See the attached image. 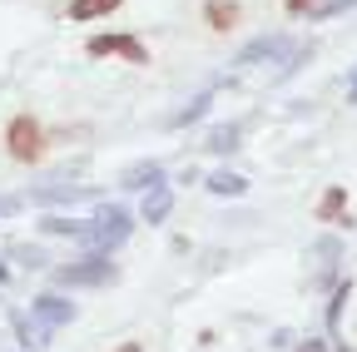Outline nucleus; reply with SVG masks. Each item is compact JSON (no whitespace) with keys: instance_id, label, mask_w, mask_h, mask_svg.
Here are the masks:
<instances>
[{"instance_id":"nucleus-21","label":"nucleus","mask_w":357,"mask_h":352,"mask_svg":"<svg viewBox=\"0 0 357 352\" xmlns=\"http://www.w3.org/2000/svg\"><path fill=\"white\" fill-rule=\"evenodd\" d=\"M298 352H328V342H323V337H303V347H298Z\"/></svg>"},{"instance_id":"nucleus-1","label":"nucleus","mask_w":357,"mask_h":352,"mask_svg":"<svg viewBox=\"0 0 357 352\" xmlns=\"http://www.w3.org/2000/svg\"><path fill=\"white\" fill-rule=\"evenodd\" d=\"M45 149H50V139H45V124L35 114H10L6 124V154L15 164H40Z\"/></svg>"},{"instance_id":"nucleus-16","label":"nucleus","mask_w":357,"mask_h":352,"mask_svg":"<svg viewBox=\"0 0 357 352\" xmlns=\"http://www.w3.org/2000/svg\"><path fill=\"white\" fill-rule=\"evenodd\" d=\"M208 149L213 154H234L238 149V129L229 124V129H213V135H208Z\"/></svg>"},{"instance_id":"nucleus-19","label":"nucleus","mask_w":357,"mask_h":352,"mask_svg":"<svg viewBox=\"0 0 357 352\" xmlns=\"http://www.w3.org/2000/svg\"><path fill=\"white\" fill-rule=\"evenodd\" d=\"M40 229L45 234H75V238L84 234V224H75V218H40Z\"/></svg>"},{"instance_id":"nucleus-13","label":"nucleus","mask_w":357,"mask_h":352,"mask_svg":"<svg viewBox=\"0 0 357 352\" xmlns=\"http://www.w3.org/2000/svg\"><path fill=\"white\" fill-rule=\"evenodd\" d=\"M204 184H208V194H218V199L248 194V179H243V174H213V179H204Z\"/></svg>"},{"instance_id":"nucleus-22","label":"nucleus","mask_w":357,"mask_h":352,"mask_svg":"<svg viewBox=\"0 0 357 352\" xmlns=\"http://www.w3.org/2000/svg\"><path fill=\"white\" fill-rule=\"evenodd\" d=\"M114 352H144V342H139V337H134V342H119Z\"/></svg>"},{"instance_id":"nucleus-20","label":"nucleus","mask_w":357,"mask_h":352,"mask_svg":"<svg viewBox=\"0 0 357 352\" xmlns=\"http://www.w3.org/2000/svg\"><path fill=\"white\" fill-rule=\"evenodd\" d=\"M307 6H312V0H283V10H288V15H307Z\"/></svg>"},{"instance_id":"nucleus-5","label":"nucleus","mask_w":357,"mask_h":352,"mask_svg":"<svg viewBox=\"0 0 357 352\" xmlns=\"http://www.w3.org/2000/svg\"><path fill=\"white\" fill-rule=\"evenodd\" d=\"M204 25L213 30V35H229V30H238V20H243V6L238 0H204Z\"/></svg>"},{"instance_id":"nucleus-4","label":"nucleus","mask_w":357,"mask_h":352,"mask_svg":"<svg viewBox=\"0 0 357 352\" xmlns=\"http://www.w3.org/2000/svg\"><path fill=\"white\" fill-rule=\"evenodd\" d=\"M84 55H95V60L119 55V60H129V65H149V45H144L139 35H89V40H84Z\"/></svg>"},{"instance_id":"nucleus-14","label":"nucleus","mask_w":357,"mask_h":352,"mask_svg":"<svg viewBox=\"0 0 357 352\" xmlns=\"http://www.w3.org/2000/svg\"><path fill=\"white\" fill-rule=\"evenodd\" d=\"M342 248H337V238H323L318 248H312V278L318 283H328V273H333V258H337Z\"/></svg>"},{"instance_id":"nucleus-12","label":"nucleus","mask_w":357,"mask_h":352,"mask_svg":"<svg viewBox=\"0 0 357 352\" xmlns=\"http://www.w3.org/2000/svg\"><path fill=\"white\" fill-rule=\"evenodd\" d=\"M159 179H164V164H134L119 184H124V189H154Z\"/></svg>"},{"instance_id":"nucleus-11","label":"nucleus","mask_w":357,"mask_h":352,"mask_svg":"<svg viewBox=\"0 0 357 352\" xmlns=\"http://www.w3.org/2000/svg\"><path fill=\"white\" fill-rule=\"evenodd\" d=\"M30 199L35 204H75V199H89V189H79V184H50V189H35Z\"/></svg>"},{"instance_id":"nucleus-9","label":"nucleus","mask_w":357,"mask_h":352,"mask_svg":"<svg viewBox=\"0 0 357 352\" xmlns=\"http://www.w3.org/2000/svg\"><path fill=\"white\" fill-rule=\"evenodd\" d=\"M318 218H323V224H352V218H347V189L342 184H333V189H323V199H318Z\"/></svg>"},{"instance_id":"nucleus-8","label":"nucleus","mask_w":357,"mask_h":352,"mask_svg":"<svg viewBox=\"0 0 357 352\" xmlns=\"http://www.w3.org/2000/svg\"><path fill=\"white\" fill-rule=\"evenodd\" d=\"M169 208H174V194H169L164 179H159L154 189H144V204H139V218H144V224H164Z\"/></svg>"},{"instance_id":"nucleus-6","label":"nucleus","mask_w":357,"mask_h":352,"mask_svg":"<svg viewBox=\"0 0 357 352\" xmlns=\"http://www.w3.org/2000/svg\"><path fill=\"white\" fill-rule=\"evenodd\" d=\"M288 50H293L288 35H258L253 45L238 50V65H258V60H273V55H288Z\"/></svg>"},{"instance_id":"nucleus-2","label":"nucleus","mask_w":357,"mask_h":352,"mask_svg":"<svg viewBox=\"0 0 357 352\" xmlns=\"http://www.w3.org/2000/svg\"><path fill=\"white\" fill-rule=\"evenodd\" d=\"M129 229H134V218H129L124 208H114V204H109V208L95 218V224H84V234H79V238L95 248V253H109V248H119V243L129 238Z\"/></svg>"},{"instance_id":"nucleus-23","label":"nucleus","mask_w":357,"mask_h":352,"mask_svg":"<svg viewBox=\"0 0 357 352\" xmlns=\"http://www.w3.org/2000/svg\"><path fill=\"white\" fill-rule=\"evenodd\" d=\"M347 100L357 105V70H352V79H347Z\"/></svg>"},{"instance_id":"nucleus-7","label":"nucleus","mask_w":357,"mask_h":352,"mask_svg":"<svg viewBox=\"0 0 357 352\" xmlns=\"http://www.w3.org/2000/svg\"><path fill=\"white\" fill-rule=\"evenodd\" d=\"M30 313H35L45 328H65V323H75V303H65V298H50V293H45V298H35V303H30Z\"/></svg>"},{"instance_id":"nucleus-3","label":"nucleus","mask_w":357,"mask_h":352,"mask_svg":"<svg viewBox=\"0 0 357 352\" xmlns=\"http://www.w3.org/2000/svg\"><path fill=\"white\" fill-rule=\"evenodd\" d=\"M119 268L109 263V253H89L84 263H65V268H55V283L60 288H89V283H114Z\"/></svg>"},{"instance_id":"nucleus-10","label":"nucleus","mask_w":357,"mask_h":352,"mask_svg":"<svg viewBox=\"0 0 357 352\" xmlns=\"http://www.w3.org/2000/svg\"><path fill=\"white\" fill-rule=\"evenodd\" d=\"M124 0H70L65 6V20H105L109 10H119Z\"/></svg>"},{"instance_id":"nucleus-15","label":"nucleus","mask_w":357,"mask_h":352,"mask_svg":"<svg viewBox=\"0 0 357 352\" xmlns=\"http://www.w3.org/2000/svg\"><path fill=\"white\" fill-rule=\"evenodd\" d=\"M208 105H213V95H199V100H194L189 109H178V114H174L169 124H174V129H184V124H194V119H204V114H208Z\"/></svg>"},{"instance_id":"nucleus-18","label":"nucleus","mask_w":357,"mask_h":352,"mask_svg":"<svg viewBox=\"0 0 357 352\" xmlns=\"http://www.w3.org/2000/svg\"><path fill=\"white\" fill-rule=\"evenodd\" d=\"M15 332H20V342H30L35 352L45 347V328H40V323H30V318H15Z\"/></svg>"},{"instance_id":"nucleus-17","label":"nucleus","mask_w":357,"mask_h":352,"mask_svg":"<svg viewBox=\"0 0 357 352\" xmlns=\"http://www.w3.org/2000/svg\"><path fill=\"white\" fill-rule=\"evenodd\" d=\"M357 0H323V6H307V15L312 20H333V15H342V10H352Z\"/></svg>"}]
</instances>
